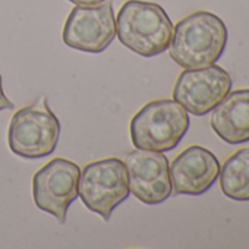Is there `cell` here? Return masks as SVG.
Here are the masks:
<instances>
[{
  "instance_id": "cell-8",
  "label": "cell",
  "mask_w": 249,
  "mask_h": 249,
  "mask_svg": "<svg viewBox=\"0 0 249 249\" xmlns=\"http://www.w3.org/2000/svg\"><path fill=\"white\" fill-rule=\"evenodd\" d=\"M231 78L227 71L214 65L183 71L173 88V100L188 113L205 116L230 92Z\"/></svg>"
},
{
  "instance_id": "cell-14",
  "label": "cell",
  "mask_w": 249,
  "mask_h": 249,
  "mask_svg": "<svg viewBox=\"0 0 249 249\" xmlns=\"http://www.w3.org/2000/svg\"><path fill=\"white\" fill-rule=\"evenodd\" d=\"M69 2L75 3L76 6H97L104 3L106 0H69Z\"/></svg>"
},
{
  "instance_id": "cell-6",
  "label": "cell",
  "mask_w": 249,
  "mask_h": 249,
  "mask_svg": "<svg viewBox=\"0 0 249 249\" xmlns=\"http://www.w3.org/2000/svg\"><path fill=\"white\" fill-rule=\"evenodd\" d=\"M79 176L81 169L66 159H54L49 161L33 179L36 205L54 215L59 223L63 224L71 204L78 198Z\"/></svg>"
},
{
  "instance_id": "cell-2",
  "label": "cell",
  "mask_w": 249,
  "mask_h": 249,
  "mask_svg": "<svg viewBox=\"0 0 249 249\" xmlns=\"http://www.w3.org/2000/svg\"><path fill=\"white\" fill-rule=\"evenodd\" d=\"M116 36L134 53L142 57H154L169 49L173 24L160 5L128 0L116 18Z\"/></svg>"
},
{
  "instance_id": "cell-10",
  "label": "cell",
  "mask_w": 249,
  "mask_h": 249,
  "mask_svg": "<svg viewBox=\"0 0 249 249\" xmlns=\"http://www.w3.org/2000/svg\"><path fill=\"white\" fill-rule=\"evenodd\" d=\"M217 157L201 145L182 151L170 166L172 188L176 195H202L218 179Z\"/></svg>"
},
{
  "instance_id": "cell-3",
  "label": "cell",
  "mask_w": 249,
  "mask_h": 249,
  "mask_svg": "<svg viewBox=\"0 0 249 249\" xmlns=\"http://www.w3.org/2000/svg\"><path fill=\"white\" fill-rule=\"evenodd\" d=\"M129 129L135 148L172 151L189 129V114L175 100H154L134 116Z\"/></svg>"
},
{
  "instance_id": "cell-11",
  "label": "cell",
  "mask_w": 249,
  "mask_h": 249,
  "mask_svg": "<svg viewBox=\"0 0 249 249\" xmlns=\"http://www.w3.org/2000/svg\"><path fill=\"white\" fill-rule=\"evenodd\" d=\"M211 111V128L224 142L249 141V88L230 91Z\"/></svg>"
},
{
  "instance_id": "cell-1",
  "label": "cell",
  "mask_w": 249,
  "mask_h": 249,
  "mask_svg": "<svg viewBox=\"0 0 249 249\" xmlns=\"http://www.w3.org/2000/svg\"><path fill=\"white\" fill-rule=\"evenodd\" d=\"M227 37V28L217 15L204 11L195 12L173 28L169 53L185 69L205 68L218 62Z\"/></svg>"
},
{
  "instance_id": "cell-9",
  "label": "cell",
  "mask_w": 249,
  "mask_h": 249,
  "mask_svg": "<svg viewBox=\"0 0 249 249\" xmlns=\"http://www.w3.org/2000/svg\"><path fill=\"white\" fill-rule=\"evenodd\" d=\"M129 191L148 205L164 202L172 195L169 160L163 153L135 150L124 159Z\"/></svg>"
},
{
  "instance_id": "cell-5",
  "label": "cell",
  "mask_w": 249,
  "mask_h": 249,
  "mask_svg": "<svg viewBox=\"0 0 249 249\" xmlns=\"http://www.w3.org/2000/svg\"><path fill=\"white\" fill-rule=\"evenodd\" d=\"M129 179L124 163L119 159H103L84 167L78 183V196L88 210L104 221L116 207L129 196Z\"/></svg>"
},
{
  "instance_id": "cell-4",
  "label": "cell",
  "mask_w": 249,
  "mask_h": 249,
  "mask_svg": "<svg viewBox=\"0 0 249 249\" xmlns=\"http://www.w3.org/2000/svg\"><path fill=\"white\" fill-rule=\"evenodd\" d=\"M60 138V122L41 97L33 104L18 110L9 124V148L17 156L36 160L50 156Z\"/></svg>"
},
{
  "instance_id": "cell-12",
  "label": "cell",
  "mask_w": 249,
  "mask_h": 249,
  "mask_svg": "<svg viewBox=\"0 0 249 249\" xmlns=\"http://www.w3.org/2000/svg\"><path fill=\"white\" fill-rule=\"evenodd\" d=\"M223 194L234 201H249V148L230 156L220 169Z\"/></svg>"
},
{
  "instance_id": "cell-13",
  "label": "cell",
  "mask_w": 249,
  "mask_h": 249,
  "mask_svg": "<svg viewBox=\"0 0 249 249\" xmlns=\"http://www.w3.org/2000/svg\"><path fill=\"white\" fill-rule=\"evenodd\" d=\"M12 108H14V103L3 92L2 75H0V111H2V110H12Z\"/></svg>"
},
{
  "instance_id": "cell-7",
  "label": "cell",
  "mask_w": 249,
  "mask_h": 249,
  "mask_svg": "<svg viewBox=\"0 0 249 249\" xmlns=\"http://www.w3.org/2000/svg\"><path fill=\"white\" fill-rule=\"evenodd\" d=\"M116 37V19L111 0L97 6H76L63 28V43L85 53L104 52Z\"/></svg>"
}]
</instances>
